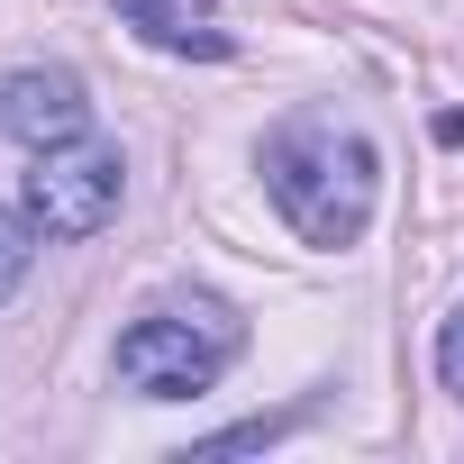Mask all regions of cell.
<instances>
[{"mask_svg": "<svg viewBox=\"0 0 464 464\" xmlns=\"http://www.w3.org/2000/svg\"><path fill=\"white\" fill-rule=\"evenodd\" d=\"M437 382H446V392L464 401V310H455V319L437 328Z\"/></svg>", "mask_w": 464, "mask_h": 464, "instance_id": "cell-7", "label": "cell"}, {"mask_svg": "<svg viewBox=\"0 0 464 464\" xmlns=\"http://www.w3.org/2000/svg\"><path fill=\"white\" fill-rule=\"evenodd\" d=\"M119 191H128L119 146H101V137H64V146H37V155H28L19 209L37 218V237H92V227L119 218Z\"/></svg>", "mask_w": 464, "mask_h": 464, "instance_id": "cell-3", "label": "cell"}, {"mask_svg": "<svg viewBox=\"0 0 464 464\" xmlns=\"http://www.w3.org/2000/svg\"><path fill=\"white\" fill-rule=\"evenodd\" d=\"M0 128H10L28 155L37 146H64V137H92V101H82V73H19L0 92Z\"/></svg>", "mask_w": 464, "mask_h": 464, "instance_id": "cell-4", "label": "cell"}, {"mask_svg": "<svg viewBox=\"0 0 464 464\" xmlns=\"http://www.w3.org/2000/svg\"><path fill=\"white\" fill-rule=\"evenodd\" d=\"M265 191L274 209L301 227L310 246H355L373 227V191H382V155L364 128L328 119V110H301L265 137Z\"/></svg>", "mask_w": 464, "mask_h": 464, "instance_id": "cell-1", "label": "cell"}, {"mask_svg": "<svg viewBox=\"0 0 464 464\" xmlns=\"http://www.w3.org/2000/svg\"><path fill=\"white\" fill-rule=\"evenodd\" d=\"M119 19L164 55H227V28L209 0H119Z\"/></svg>", "mask_w": 464, "mask_h": 464, "instance_id": "cell-5", "label": "cell"}, {"mask_svg": "<svg viewBox=\"0 0 464 464\" xmlns=\"http://www.w3.org/2000/svg\"><path fill=\"white\" fill-rule=\"evenodd\" d=\"M237 355H246V319L227 310L218 292H182V301H155L146 319H128L110 373L128 392H146V401H191V392H209Z\"/></svg>", "mask_w": 464, "mask_h": 464, "instance_id": "cell-2", "label": "cell"}, {"mask_svg": "<svg viewBox=\"0 0 464 464\" xmlns=\"http://www.w3.org/2000/svg\"><path fill=\"white\" fill-rule=\"evenodd\" d=\"M28 265H37V218L28 209H0V301L28 283Z\"/></svg>", "mask_w": 464, "mask_h": 464, "instance_id": "cell-6", "label": "cell"}]
</instances>
